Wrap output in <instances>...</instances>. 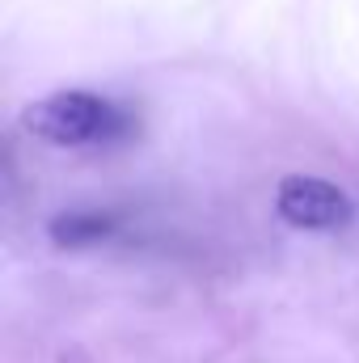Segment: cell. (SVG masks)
<instances>
[{"label":"cell","mask_w":359,"mask_h":363,"mask_svg":"<svg viewBox=\"0 0 359 363\" xmlns=\"http://www.w3.org/2000/svg\"><path fill=\"white\" fill-rule=\"evenodd\" d=\"M26 131L55 148H110L136 131L127 106L85 89L47 93L26 110Z\"/></svg>","instance_id":"obj_1"},{"label":"cell","mask_w":359,"mask_h":363,"mask_svg":"<svg viewBox=\"0 0 359 363\" xmlns=\"http://www.w3.org/2000/svg\"><path fill=\"white\" fill-rule=\"evenodd\" d=\"M275 211L283 224L304 228V233H338L355 220V199L326 178L313 174H292L275 190Z\"/></svg>","instance_id":"obj_2"},{"label":"cell","mask_w":359,"mask_h":363,"mask_svg":"<svg viewBox=\"0 0 359 363\" xmlns=\"http://www.w3.org/2000/svg\"><path fill=\"white\" fill-rule=\"evenodd\" d=\"M114 228H118L114 211H64L51 220V241L64 250H85L97 241H110Z\"/></svg>","instance_id":"obj_3"}]
</instances>
